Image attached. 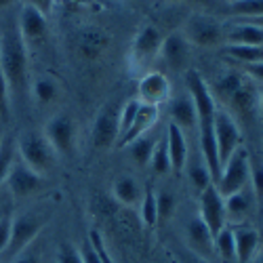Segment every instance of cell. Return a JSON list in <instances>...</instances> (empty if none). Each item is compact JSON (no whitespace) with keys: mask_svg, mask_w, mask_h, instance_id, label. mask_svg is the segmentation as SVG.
Instances as JSON below:
<instances>
[{"mask_svg":"<svg viewBox=\"0 0 263 263\" xmlns=\"http://www.w3.org/2000/svg\"><path fill=\"white\" fill-rule=\"evenodd\" d=\"M185 86H187V95L192 97L194 107H196V128H198L202 160H204L211 177H213V183H215L219 177V171H221V166H219V156H217V145H215V130H213L217 103H215V97L200 72L187 70Z\"/></svg>","mask_w":263,"mask_h":263,"instance_id":"1","label":"cell"},{"mask_svg":"<svg viewBox=\"0 0 263 263\" xmlns=\"http://www.w3.org/2000/svg\"><path fill=\"white\" fill-rule=\"evenodd\" d=\"M30 57L28 47L17 28V17L5 19L0 26V74H3L9 95L17 99H26L30 89Z\"/></svg>","mask_w":263,"mask_h":263,"instance_id":"2","label":"cell"},{"mask_svg":"<svg viewBox=\"0 0 263 263\" xmlns=\"http://www.w3.org/2000/svg\"><path fill=\"white\" fill-rule=\"evenodd\" d=\"M17 154H19L21 162H26L32 171H36L38 175H42V177L53 171L55 160H57L55 149L45 139V135L32 133V130L30 133H24L17 139Z\"/></svg>","mask_w":263,"mask_h":263,"instance_id":"3","label":"cell"},{"mask_svg":"<svg viewBox=\"0 0 263 263\" xmlns=\"http://www.w3.org/2000/svg\"><path fill=\"white\" fill-rule=\"evenodd\" d=\"M249 173H251V154L245 145H240L219 171V177L215 181L217 192L223 198H228V196L245 190L249 185Z\"/></svg>","mask_w":263,"mask_h":263,"instance_id":"4","label":"cell"},{"mask_svg":"<svg viewBox=\"0 0 263 263\" xmlns=\"http://www.w3.org/2000/svg\"><path fill=\"white\" fill-rule=\"evenodd\" d=\"M160 47H162V34L156 26H143L133 42H130V53H128V61L130 68L141 72L147 70L152 63H154L160 55Z\"/></svg>","mask_w":263,"mask_h":263,"instance_id":"5","label":"cell"},{"mask_svg":"<svg viewBox=\"0 0 263 263\" xmlns=\"http://www.w3.org/2000/svg\"><path fill=\"white\" fill-rule=\"evenodd\" d=\"M45 217H40L36 213H26L13 217L11 221V238H9V247L5 251V255L9 259H13L15 255H19L24 249H28L32 242H36V238L40 236L42 228H45Z\"/></svg>","mask_w":263,"mask_h":263,"instance_id":"6","label":"cell"},{"mask_svg":"<svg viewBox=\"0 0 263 263\" xmlns=\"http://www.w3.org/2000/svg\"><path fill=\"white\" fill-rule=\"evenodd\" d=\"M183 36L194 47L213 49L226 40V30L217 19H213L209 15H192L185 21Z\"/></svg>","mask_w":263,"mask_h":263,"instance_id":"7","label":"cell"},{"mask_svg":"<svg viewBox=\"0 0 263 263\" xmlns=\"http://www.w3.org/2000/svg\"><path fill=\"white\" fill-rule=\"evenodd\" d=\"M215 145H217V156H219V166H223L228 158L242 145V137H240V126L236 118L228 112V109H219L215 112Z\"/></svg>","mask_w":263,"mask_h":263,"instance_id":"8","label":"cell"},{"mask_svg":"<svg viewBox=\"0 0 263 263\" xmlns=\"http://www.w3.org/2000/svg\"><path fill=\"white\" fill-rule=\"evenodd\" d=\"M42 135L57 156H70L76 147V122L70 114H55L47 120Z\"/></svg>","mask_w":263,"mask_h":263,"instance_id":"9","label":"cell"},{"mask_svg":"<svg viewBox=\"0 0 263 263\" xmlns=\"http://www.w3.org/2000/svg\"><path fill=\"white\" fill-rule=\"evenodd\" d=\"M200 221L209 228V232L215 236L228 221V213H226V198L217 192L215 183L209 185L200 194Z\"/></svg>","mask_w":263,"mask_h":263,"instance_id":"10","label":"cell"},{"mask_svg":"<svg viewBox=\"0 0 263 263\" xmlns=\"http://www.w3.org/2000/svg\"><path fill=\"white\" fill-rule=\"evenodd\" d=\"M118 112L120 109L114 103H107L101 107V112L97 114L91 130V139L97 149H109L116 145L118 139Z\"/></svg>","mask_w":263,"mask_h":263,"instance_id":"11","label":"cell"},{"mask_svg":"<svg viewBox=\"0 0 263 263\" xmlns=\"http://www.w3.org/2000/svg\"><path fill=\"white\" fill-rule=\"evenodd\" d=\"M17 28H19L21 38L26 42V47L40 45V42L47 38L49 21H47V15H42L36 7L24 3L19 11V17H17Z\"/></svg>","mask_w":263,"mask_h":263,"instance_id":"12","label":"cell"},{"mask_svg":"<svg viewBox=\"0 0 263 263\" xmlns=\"http://www.w3.org/2000/svg\"><path fill=\"white\" fill-rule=\"evenodd\" d=\"M42 181H45L42 175L32 171L26 162L15 160L7 175V179H5V185L9 187V192L15 198H28V196H32L34 192H38L42 187Z\"/></svg>","mask_w":263,"mask_h":263,"instance_id":"13","label":"cell"},{"mask_svg":"<svg viewBox=\"0 0 263 263\" xmlns=\"http://www.w3.org/2000/svg\"><path fill=\"white\" fill-rule=\"evenodd\" d=\"M192 45L187 42V38L183 36V32H173L166 38H162V47H160V59L171 72H183L187 68L190 61V49Z\"/></svg>","mask_w":263,"mask_h":263,"instance_id":"14","label":"cell"},{"mask_svg":"<svg viewBox=\"0 0 263 263\" xmlns=\"http://www.w3.org/2000/svg\"><path fill=\"white\" fill-rule=\"evenodd\" d=\"M137 93L141 103L160 107L162 103L171 101V80L162 72H145L139 80Z\"/></svg>","mask_w":263,"mask_h":263,"instance_id":"15","label":"cell"},{"mask_svg":"<svg viewBox=\"0 0 263 263\" xmlns=\"http://www.w3.org/2000/svg\"><path fill=\"white\" fill-rule=\"evenodd\" d=\"M234 230V247H236V261L240 263H251L257 257L259 245H261V234L253 226H236Z\"/></svg>","mask_w":263,"mask_h":263,"instance_id":"16","label":"cell"},{"mask_svg":"<svg viewBox=\"0 0 263 263\" xmlns=\"http://www.w3.org/2000/svg\"><path fill=\"white\" fill-rule=\"evenodd\" d=\"M158 122V107L156 105H147V103H141L139 109H137V116L133 120V124H130V128L126 130V135L122 139H118L116 147H126L128 143H133L135 139L147 135L152 128H154V124Z\"/></svg>","mask_w":263,"mask_h":263,"instance_id":"17","label":"cell"},{"mask_svg":"<svg viewBox=\"0 0 263 263\" xmlns=\"http://www.w3.org/2000/svg\"><path fill=\"white\" fill-rule=\"evenodd\" d=\"M166 149H168V158H171V173H181L187 164V141H185V133L175 126L173 122H168L166 126Z\"/></svg>","mask_w":263,"mask_h":263,"instance_id":"18","label":"cell"},{"mask_svg":"<svg viewBox=\"0 0 263 263\" xmlns=\"http://www.w3.org/2000/svg\"><path fill=\"white\" fill-rule=\"evenodd\" d=\"M109 45V38L103 30L89 26V28H82L76 36V49L84 59H97Z\"/></svg>","mask_w":263,"mask_h":263,"instance_id":"19","label":"cell"},{"mask_svg":"<svg viewBox=\"0 0 263 263\" xmlns=\"http://www.w3.org/2000/svg\"><path fill=\"white\" fill-rule=\"evenodd\" d=\"M185 236H187V247L192 253L200 255L204 259H209L213 253H215V247H213V234L209 232V228L200 221V217L192 219L185 228Z\"/></svg>","mask_w":263,"mask_h":263,"instance_id":"20","label":"cell"},{"mask_svg":"<svg viewBox=\"0 0 263 263\" xmlns=\"http://www.w3.org/2000/svg\"><path fill=\"white\" fill-rule=\"evenodd\" d=\"M226 105H228V112L232 116L238 114L242 120H251L257 112V91L245 80L242 86H240V89L228 99Z\"/></svg>","mask_w":263,"mask_h":263,"instance_id":"21","label":"cell"},{"mask_svg":"<svg viewBox=\"0 0 263 263\" xmlns=\"http://www.w3.org/2000/svg\"><path fill=\"white\" fill-rule=\"evenodd\" d=\"M143 190L130 175H120L112 183V198L122 206H137L141 202Z\"/></svg>","mask_w":263,"mask_h":263,"instance_id":"22","label":"cell"},{"mask_svg":"<svg viewBox=\"0 0 263 263\" xmlns=\"http://www.w3.org/2000/svg\"><path fill=\"white\" fill-rule=\"evenodd\" d=\"M168 116L175 126H179L183 133L190 128H196V107L190 95H181L168 103Z\"/></svg>","mask_w":263,"mask_h":263,"instance_id":"23","label":"cell"},{"mask_svg":"<svg viewBox=\"0 0 263 263\" xmlns=\"http://www.w3.org/2000/svg\"><path fill=\"white\" fill-rule=\"evenodd\" d=\"M226 40L230 45H249V47H263V30L257 26H251L247 21H238L232 26V30L226 34Z\"/></svg>","mask_w":263,"mask_h":263,"instance_id":"24","label":"cell"},{"mask_svg":"<svg viewBox=\"0 0 263 263\" xmlns=\"http://www.w3.org/2000/svg\"><path fill=\"white\" fill-rule=\"evenodd\" d=\"M255 204H257L255 196H253V192L247 185L245 190H240V192H236V194H232V196H228V198H226V213H228L230 219L242 221V219L253 211Z\"/></svg>","mask_w":263,"mask_h":263,"instance_id":"25","label":"cell"},{"mask_svg":"<svg viewBox=\"0 0 263 263\" xmlns=\"http://www.w3.org/2000/svg\"><path fill=\"white\" fill-rule=\"evenodd\" d=\"M242 82H245V74L242 72L230 70V72H223L213 84H209V89H211L213 97H219L223 103H228V99L240 89V86H242Z\"/></svg>","mask_w":263,"mask_h":263,"instance_id":"26","label":"cell"},{"mask_svg":"<svg viewBox=\"0 0 263 263\" xmlns=\"http://www.w3.org/2000/svg\"><path fill=\"white\" fill-rule=\"evenodd\" d=\"M32 95L38 105H51L59 97V84L51 76H40L32 84Z\"/></svg>","mask_w":263,"mask_h":263,"instance_id":"27","label":"cell"},{"mask_svg":"<svg viewBox=\"0 0 263 263\" xmlns=\"http://www.w3.org/2000/svg\"><path fill=\"white\" fill-rule=\"evenodd\" d=\"M215 253L223 261H236V247H234V230L230 226H223L213 236Z\"/></svg>","mask_w":263,"mask_h":263,"instance_id":"28","label":"cell"},{"mask_svg":"<svg viewBox=\"0 0 263 263\" xmlns=\"http://www.w3.org/2000/svg\"><path fill=\"white\" fill-rule=\"evenodd\" d=\"M139 217L145 228H156L158 226V202H156V192L152 187L143 190L141 202H139Z\"/></svg>","mask_w":263,"mask_h":263,"instance_id":"29","label":"cell"},{"mask_svg":"<svg viewBox=\"0 0 263 263\" xmlns=\"http://www.w3.org/2000/svg\"><path fill=\"white\" fill-rule=\"evenodd\" d=\"M154 145H156L154 139H152L149 135H143V137L135 139L133 143H128L126 149H128V156L133 158L139 166H147L149 158H152V152H154Z\"/></svg>","mask_w":263,"mask_h":263,"instance_id":"30","label":"cell"},{"mask_svg":"<svg viewBox=\"0 0 263 263\" xmlns=\"http://www.w3.org/2000/svg\"><path fill=\"white\" fill-rule=\"evenodd\" d=\"M226 53L242 65L261 63L263 61V47H249V45H228Z\"/></svg>","mask_w":263,"mask_h":263,"instance_id":"31","label":"cell"},{"mask_svg":"<svg viewBox=\"0 0 263 263\" xmlns=\"http://www.w3.org/2000/svg\"><path fill=\"white\" fill-rule=\"evenodd\" d=\"M15 160H17V141L13 137H3V141H0V185L5 183Z\"/></svg>","mask_w":263,"mask_h":263,"instance_id":"32","label":"cell"},{"mask_svg":"<svg viewBox=\"0 0 263 263\" xmlns=\"http://www.w3.org/2000/svg\"><path fill=\"white\" fill-rule=\"evenodd\" d=\"M228 13L232 17H238L240 21L263 17V0H240V3H230Z\"/></svg>","mask_w":263,"mask_h":263,"instance_id":"33","label":"cell"},{"mask_svg":"<svg viewBox=\"0 0 263 263\" xmlns=\"http://www.w3.org/2000/svg\"><path fill=\"white\" fill-rule=\"evenodd\" d=\"M149 166L154 171V175H166L171 173V158H168V149H166V141L158 139L154 145V152H152L149 158Z\"/></svg>","mask_w":263,"mask_h":263,"instance_id":"34","label":"cell"},{"mask_svg":"<svg viewBox=\"0 0 263 263\" xmlns=\"http://www.w3.org/2000/svg\"><path fill=\"white\" fill-rule=\"evenodd\" d=\"M249 185L255 196V202L263 213V162L251 158V173H249Z\"/></svg>","mask_w":263,"mask_h":263,"instance_id":"35","label":"cell"},{"mask_svg":"<svg viewBox=\"0 0 263 263\" xmlns=\"http://www.w3.org/2000/svg\"><path fill=\"white\" fill-rule=\"evenodd\" d=\"M139 105H141L139 99H130L120 107V112H118V139H122L126 135V130L130 128V124H133V120L137 116ZM118 139H116V143H118Z\"/></svg>","mask_w":263,"mask_h":263,"instance_id":"36","label":"cell"},{"mask_svg":"<svg viewBox=\"0 0 263 263\" xmlns=\"http://www.w3.org/2000/svg\"><path fill=\"white\" fill-rule=\"evenodd\" d=\"M156 202H158V223H166L168 219L175 215V209H177V198H175L173 192L160 190L156 194Z\"/></svg>","mask_w":263,"mask_h":263,"instance_id":"37","label":"cell"},{"mask_svg":"<svg viewBox=\"0 0 263 263\" xmlns=\"http://www.w3.org/2000/svg\"><path fill=\"white\" fill-rule=\"evenodd\" d=\"M190 183H192V187H194L196 192H198V196H200L209 185H213V177H211V173H209L204 160H202V162H196V164L190 168Z\"/></svg>","mask_w":263,"mask_h":263,"instance_id":"38","label":"cell"},{"mask_svg":"<svg viewBox=\"0 0 263 263\" xmlns=\"http://www.w3.org/2000/svg\"><path fill=\"white\" fill-rule=\"evenodd\" d=\"M57 263H84V261L80 257L78 247H74L70 242H63L57 249Z\"/></svg>","mask_w":263,"mask_h":263,"instance_id":"39","label":"cell"},{"mask_svg":"<svg viewBox=\"0 0 263 263\" xmlns=\"http://www.w3.org/2000/svg\"><path fill=\"white\" fill-rule=\"evenodd\" d=\"M89 245L93 247V251L97 253V257H99V261L101 263H114V259H112V255L107 253V249H105V242H103V238H101V234L99 232H91L89 234Z\"/></svg>","mask_w":263,"mask_h":263,"instance_id":"40","label":"cell"},{"mask_svg":"<svg viewBox=\"0 0 263 263\" xmlns=\"http://www.w3.org/2000/svg\"><path fill=\"white\" fill-rule=\"evenodd\" d=\"M11 263H42V251L36 242H32L28 249H24L19 255L11 259Z\"/></svg>","mask_w":263,"mask_h":263,"instance_id":"41","label":"cell"},{"mask_svg":"<svg viewBox=\"0 0 263 263\" xmlns=\"http://www.w3.org/2000/svg\"><path fill=\"white\" fill-rule=\"evenodd\" d=\"M11 215H0V257L5 255L7 247H9V238H11Z\"/></svg>","mask_w":263,"mask_h":263,"instance_id":"42","label":"cell"},{"mask_svg":"<svg viewBox=\"0 0 263 263\" xmlns=\"http://www.w3.org/2000/svg\"><path fill=\"white\" fill-rule=\"evenodd\" d=\"M9 86L3 78V74H0V120H5L7 114H9Z\"/></svg>","mask_w":263,"mask_h":263,"instance_id":"43","label":"cell"},{"mask_svg":"<svg viewBox=\"0 0 263 263\" xmlns=\"http://www.w3.org/2000/svg\"><path fill=\"white\" fill-rule=\"evenodd\" d=\"M78 251H80V257H82V261L84 263H101L99 261V257H97V253L93 251V247L89 245V240L82 245V247H78Z\"/></svg>","mask_w":263,"mask_h":263,"instance_id":"44","label":"cell"},{"mask_svg":"<svg viewBox=\"0 0 263 263\" xmlns=\"http://www.w3.org/2000/svg\"><path fill=\"white\" fill-rule=\"evenodd\" d=\"M242 74H247V76H251L253 80H257V82H261V84H263V61H261V63H251V65H245Z\"/></svg>","mask_w":263,"mask_h":263,"instance_id":"45","label":"cell"},{"mask_svg":"<svg viewBox=\"0 0 263 263\" xmlns=\"http://www.w3.org/2000/svg\"><path fill=\"white\" fill-rule=\"evenodd\" d=\"M28 5H32V7H36L42 15H47L49 17V13L53 11V5H55V0H26Z\"/></svg>","mask_w":263,"mask_h":263,"instance_id":"46","label":"cell"},{"mask_svg":"<svg viewBox=\"0 0 263 263\" xmlns=\"http://www.w3.org/2000/svg\"><path fill=\"white\" fill-rule=\"evenodd\" d=\"M179 261H181V263H209V259H204V257H200V255H196V253H192V251H187L185 255H181Z\"/></svg>","mask_w":263,"mask_h":263,"instance_id":"47","label":"cell"},{"mask_svg":"<svg viewBox=\"0 0 263 263\" xmlns=\"http://www.w3.org/2000/svg\"><path fill=\"white\" fill-rule=\"evenodd\" d=\"M257 112H259V116L263 120V86H261L259 93H257Z\"/></svg>","mask_w":263,"mask_h":263,"instance_id":"48","label":"cell"},{"mask_svg":"<svg viewBox=\"0 0 263 263\" xmlns=\"http://www.w3.org/2000/svg\"><path fill=\"white\" fill-rule=\"evenodd\" d=\"M242 21H247V24L257 26V28H261V30H263V17H255V19H242Z\"/></svg>","mask_w":263,"mask_h":263,"instance_id":"49","label":"cell"},{"mask_svg":"<svg viewBox=\"0 0 263 263\" xmlns=\"http://www.w3.org/2000/svg\"><path fill=\"white\" fill-rule=\"evenodd\" d=\"M13 3H15V0H0V11H7Z\"/></svg>","mask_w":263,"mask_h":263,"instance_id":"50","label":"cell"},{"mask_svg":"<svg viewBox=\"0 0 263 263\" xmlns=\"http://www.w3.org/2000/svg\"><path fill=\"white\" fill-rule=\"evenodd\" d=\"M74 5H80V7H89V5H93L95 0H72Z\"/></svg>","mask_w":263,"mask_h":263,"instance_id":"51","label":"cell"},{"mask_svg":"<svg viewBox=\"0 0 263 263\" xmlns=\"http://www.w3.org/2000/svg\"><path fill=\"white\" fill-rule=\"evenodd\" d=\"M251 263H263V253H261V255H257V257H255Z\"/></svg>","mask_w":263,"mask_h":263,"instance_id":"52","label":"cell"},{"mask_svg":"<svg viewBox=\"0 0 263 263\" xmlns=\"http://www.w3.org/2000/svg\"><path fill=\"white\" fill-rule=\"evenodd\" d=\"M3 137H5V135H3V124H0V141H3Z\"/></svg>","mask_w":263,"mask_h":263,"instance_id":"53","label":"cell"},{"mask_svg":"<svg viewBox=\"0 0 263 263\" xmlns=\"http://www.w3.org/2000/svg\"><path fill=\"white\" fill-rule=\"evenodd\" d=\"M179 3H196V0H179Z\"/></svg>","mask_w":263,"mask_h":263,"instance_id":"54","label":"cell"},{"mask_svg":"<svg viewBox=\"0 0 263 263\" xmlns=\"http://www.w3.org/2000/svg\"><path fill=\"white\" fill-rule=\"evenodd\" d=\"M230 3H240V0H230Z\"/></svg>","mask_w":263,"mask_h":263,"instance_id":"55","label":"cell"},{"mask_svg":"<svg viewBox=\"0 0 263 263\" xmlns=\"http://www.w3.org/2000/svg\"><path fill=\"white\" fill-rule=\"evenodd\" d=\"M261 219H263V213H261ZM261 238H263V236H261Z\"/></svg>","mask_w":263,"mask_h":263,"instance_id":"56","label":"cell"},{"mask_svg":"<svg viewBox=\"0 0 263 263\" xmlns=\"http://www.w3.org/2000/svg\"><path fill=\"white\" fill-rule=\"evenodd\" d=\"M0 263H3V261H0Z\"/></svg>","mask_w":263,"mask_h":263,"instance_id":"57","label":"cell"}]
</instances>
